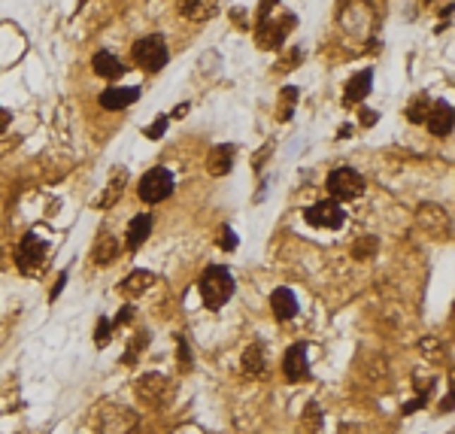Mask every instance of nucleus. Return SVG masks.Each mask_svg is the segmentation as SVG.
<instances>
[{"label":"nucleus","mask_w":455,"mask_h":434,"mask_svg":"<svg viewBox=\"0 0 455 434\" xmlns=\"http://www.w3.org/2000/svg\"><path fill=\"white\" fill-rule=\"evenodd\" d=\"M164 131H167V116H158V119H155V125H149V128H146V137L158 140L161 134H164Z\"/></svg>","instance_id":"b1692460"},{"label":"nucleus","mask_w":455,"mask_h":434,"mask_svg":"<svg viewBox=\"0 0 455 434\" xmlns=\"http://www.w3.org/2000/svg\"><path fill=\"white\" fill-rule=\"evenodd\" d=\"M198 289H200V301H204L210 310H222L231 298H234V289L237 286H234V277H231L228 267L212 265V267L204 270V277H200Z\"/></svg>","instance_id":"f257e3e1"},{"label":"nucleus","mask_w":455,"mask_h":434,"mask_svg":"<svg viewBox=\"0 0 455 434\" xmlns=\"http://www.w3.org/2000/svg\"><path fill=\"white\" fill-rule=\"evenodd\" d=\"M134 64L137 67H143L146 73H158L161 67L167 64V58H170V52H167V43L161 37H143V40H137L134 43Z\"/></svg>","instance_id":"7ed1b4c3"},{"label":"nucleus","mask_w":455,"mask_h":434,"mask_svg":"<svg viewBox=\"0 0 455 434\" xmlns=\"http://www.w3.org/2000/svg\"><path fill=\"white\" fill-rule=\"evenodd\" d=\"M131 316H134V307H121L119 310V316H116V325H125V322H131Z\"/></svg>","instance_id":"bb28decb"},{"label":"nucleus","mask_w":455,"mask_h":434,"mask_svg":"<svg viewBox=\"0 0 455 434\" xmlns=\"http://www.w3.org/2000/svg\"><path fill=\"white\" fill-rule=\"evenodd\" d=\"M167 386L170 382L161 377V373H146V377H140V382H137V395L146 404H161L167 398Z\"/></svg>","instance_id":"9b49d317"},{"label":"nucleus","mask_w":455,"mask_h":434,"mask_svg":"<svg viewBox=\"0 0 455 434\" xmlns=\"http://www.w3.org/2000/svg\"><path fill=\"white\" fill-rule=\"evenodd\" d=\"M377 249H380V240H377V237H358L356 246H352V258L368 261V258L377 255Z\"/></svg>","instance_id":"412c9836"},{"label":"nucleus","mask_w":455,"mask_h":434,"mask_svg":"<svg viewBox=\"0 0 455 434\" xmlns=\"http://www.w3.org/2000/svg\"><path fill=\"white\" fill-rule=\"evenodd\" d=\"M176 346H179V361H182V368H191V352H188V343L186 337H176Z\"/></svg>","instance_id":"a878e982"},{"label":"nucleus","mask_w":455,"mask_h":434,"mask_svg":"<svg viewBox=\"0 0 455 434\" xmlns=\"http://www.w3.org/2000/svg\"><path fill=\"white\" fill-rule=\"evenodd\" d=\"M282 373L289 382H307L310 380V361H307V343H295L282 356Z\"/></svg>","instance_id":"0eeeda50"},{"label":"nucleus","mask_w":455,"mask_h":434,"mask_svg":"<svg viewBox=\"0 0 455 434\" xmlns=\"http://www.w3.org/2000/svg\"><path fill=\"white\" fill-rule=\"evenodd\" d=\"M243 370H246L249 377H265L267 358H265V349H261V343H252V346L243 352Z\"/></svg>","instance_id":"a211bd4d"},{"label":"nucleus","mask_w":455,"mask_h":434,"mask_svg":"<svg viewBox=\"0 0 455 434\" xmlns=\"http://www.w3.org/2000/svg\"><path fill=\"white\" fill-rule=\"evenodd\" d=\"M425 128L431 131L434 137H449L452 134V107L449 104H431L428 116H425Z\"/></svg>","instance_id":"6e6552de"},{"label":"nucleus","mask_w":455,"mask_h":434,"mask_svg":"<svg viewBox=\"0 0 455 434\" xmlns=\"http://www.w3.org/2000/svg\"><path fill=\"white\" fill-rule=\"evenodd\" d=\"M270 310H273V316H277L279 322L295 319L298 316V298H295V291H291V289H277L270 295Z\"/></svg>","instance_id":"f8f14e48"},{"label":"nucleus","mask_w":455,"mask_h":434,"mask_svg":"<svg viewBox=\"0 0 455 434\" xmlns=\"http://www.w3.org/2000/svg\"><path fill=\"white\" fill-rule=\"evenodd\" d=\"M9 119H13V116H9V109H4V107H0V134H4V131H6Z\"/></svg>","instance_id":"c85d7f7f"},{"label":"nucleus","mask_w":455,"mask_h":434,"mask_svg":"<svg viewBox=\"0 0 455 434\" xmlns=\"http://www.w3.org/2000/svg\"><path fill=\"white\" fill-rule=\"evenodd\" d=\"M328 195L334 200H358L364 195V176L356 167H337L328 176Z\"/></svg>","instance_id":"20e7f679"},{"label":"nucleus","mask_w":455,"mask_h":434,"mask_svg":"<svg viewBox=\"0 0 455 434\" xmlns=\"http://www.w3.org/2000/svg\"><path fill=\"white\" fill-rule=\"evenodd\" d=\"M377 119H380V116L373 113V109H361V125L370 128V125H377Z\"/></svg>","instance_id":"cd10ccee"},{"label":"nucleus","mask_w":455,"mask_h":434,"mask_svg":"<svg viewBox=\"0 0 455 434\" xmlns=\"http://www.w3.org/2000/svg\"><path fill=\"white\" fill-rule=\"evenodd\" d=\"M152 225H155V219H152L149 213H140L131 219L128 225V249H140L146 243V237L152 234Z\"/></svg>","instance_id":"dca6fc26"},{"label":"nucleus","mask_w":455,"mask_h":434,"mask_svg":"<svg viewBox=\"0 0 455 434\" xmlns=\"http://www.w3.org/2000/svg\"><path fill=\"white\" fill-rule=\"evenodd\" d=\"M64 282H67V274H61V279L55 282V289H52V301L61 295V289H64Z\"/></svg>","instance_id":"7c9ffc66"},{"label":"nucleus","mask_w":455,"mask_h":434,"mask_svg":"<svg viewBox=\"0 0 455 434\" xmlns=\"http://www.w3.org/2000/svg\"><path fill=\"white\" fill-rule=\"evenodd\" d=\"M219 246H222V249H228V252H234V249H237V234H234V231H231V228L222 231Z\"/></svg>","instance_id":"393cba45"},{"label":"nucleus","mask_w":455,"mask_h":434,"mask_svg":"<svg viewBox=\"0 0 455 434\" xmlns=\"http://www.w3.org/2000/svg\"><path fill=\"white\" fill-rule=\"evenodd\" d=\"M109 331H113V322H109V319H100V322H97V334H95V343H97L100 349H104L107 343H109Z\"/></svg>","instance_id":"5701e85b"},{"label":"nucleus","mask_w":455,"mask_h":434,"mask_svg":"<svg viewBox=\"0 0 455 434\" xmlns=\"http://www.w3.org/2000/svg\"><path fill=\"white\" fill-rule=\"evenodd\" d=\"M176 9L191 22H207V18L216 16L219 0H176Z\"/></svg>","instance_id":"ddd939ff"},{"label":"nucleus","mask_w":455,"mask_h":434,"mask_svg":"<svg viewBox=\"0 0 455 434\" xmlns=\"http://www.w3.org/2000/svg\"><path fill=\"white\" fill-rule=\"evenodd\" d=\"M303 219H307V225H313V228L337 231V228H343V222H346V213H343V207L337 200H319V204L307 207Z\"/></svg>","instance_id":"39448f33"},{"label":"nucleus","mask_w":455,"mask_h":434,"mask_svg":"<svg viewBox=\"0 0 455 434\" xmlns=\"http://www.w3.org/2000/svg\"><path fill=\"white\" fill-rule=\"evenodd\" d=\"M231 167H234V146H212L210 155H207V170L212 176H225L231 174Z\"/></svg>","instance_id":"4468645a"},{"label":"nucleus","mask_w":455,"mask_h":434,"mask_svg":"<svg viewBox=\"0 0 455 434\" xmlns=\"http://www.w3.org/2000/svg\"><path fill=\"white\" fill-rule=\"evenodd\" d=\"M121 191H125V170L116 167V170H113V179H109V186L104 188V198H100V207H113L116 200L121 198Z\"/></svg>","instance_id":"aec40b11"},{"label":"nucleus","mask_w":455,"mask_h":434,"mask_svg":"<svg viewBox=\"0 0 455 434\" xmlns=\"http://www.w3.org/2000/svg\"><path fill=\"white\" fill-rule=\"evenodd\" d=\"M174 186H176V179L167 167H152L143 174V179H140L137 195H140V200H146V204H161V200H167L174 195Z\"/></svg>","instance_id":"f03ea898"},{"label":"nucleus","mask_w":455,"mask_h":434,"mask_svg":"<svg viewBox=\"0 0 455 434\" xmlns=\"http://www.w3.org/2000/svg\"><path fill=\"white\" fill-rule=\"evenodd\" d=\"M46 252H49V243L43 237L25 234L22 243H18V249H16V265L22 267L25 274H30V270H37L46 261Z\"/></svg>","instance_id":"423d86ee"},{"label":"nucleus","mask_w":455,"mask_h":434,"mask_svg":"<svg viewBox=\"0 0 455 434\" xmlns=\"http://www.w3.org/2000/svg\"><path fill=\"white\" fill-rule=\"evenodd\" d=\"M152 286H155V274H149V270H134V274H128V279H121L119 291L128 298H140V295H146Z\"/></svg>","instance_id":"2eb2a0df"},{"label":"nucleus","mask_w":455,"mask_h":434,"mask_svg":"<svg viewBox=\"0 0 455 434\" xmlns=\"http://www.w3.org/2000/svg\"><path fill=\"white\" fill-rule=\"evenodd\" d=\"M273 4H277V0H265V4H261V16H258L261 22H267V13H270V6H273Z\"/></svg>","instance_id":"c756f323"},{"label":"nucleus","mask_w":455,"mask_h":434,"mask_svg":"<svg viewBox=\"0 0 455 434\" xmlns=\"http://www.w3.org/2000/svg\"><path fill=\"white\" fill-rule=\"evenodd\" d=\"M428 109H431L428 97H416V100H413V107H410V119H413V122H425Z\"/></svg>","instance_id":"4be33fe9"},{"label":"nucleus","mask_w":455,"mask_h":434,"mask_svg":"<svg viewBox=\"0 0 455 434\" xmlns=\"http://www.w3.org/2000/svg\"><path fill=\"white\" fill-rule=\"evenodd\" d=\"M370 85H373V73L370 70H358V73L346 83V88H343V104L346 107L361 104V100L370 95Z\"/></svg>","instance_id":"1a4fd4ad"},{"label":"nucleus","mask_w":455,"mask_h":434,"mask_svg":"<svg viewBox=\"0 0 455 434\" xmlns=\"http://www.w3.org/2000/svg\"><path fill=\"white\" fill-rule=\"evenodd\" d=\"M91 67H95V73L97 76H104V79H119L121 73H125V67H121V61L113 55V52H97L95 58H91Z\"/></svg>","instance_id":"f3484780"},{"label":"nucleus","mask_w":455,"mask_h":434,"mask_svg":"<svg viewBox=\"0 0 455 434\" xmlns=\"http://www.w3.org/2000/svg\"><path fill=\"white\" fill-rule=\"evenodd\" d=\"M119 255V243H116V237L113 234H104L95 243V252H91V258H95V265H109Z\"/></svg>","instance_id":"6ab92c4d"},{"label":"nucleus","mask_w":455,"mask_h":434,"mask_svg":"<svg viewBox=\"0 0 455 434\" xmlns=\"http://www.w3.org/2000/svg\"><path fill=\"white\" fill-rule=\"evenodd\" d=\"M97 100H100V107H104V109H109V113H119V109L137 104V100H140V88L137 85H131V88H107V92L100 95Z\"/></svg>","instance_id":"9d476101"}]
</instances>
